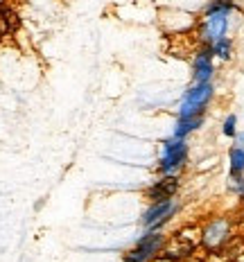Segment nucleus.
Here are the masks:
<instances>
[{
  "instance_id": "f257e3e1",
  "label": "nucleus",
  "mask_w": 244,
  "mask_h": 262,
  "mask_svg": "<svg viewBox=\"0 0 244 262\" xmlns=\"http://www.w3.org/2000/svg\"><path fill=\"white\" fill-rule=\"evenodd\" d=\"M190 158V145L186 138H165L161 143V156L156 163V172L161 177H181L183 170L188 167Z\"/></svg>"
},
{
  "instance_id": "f03ea898",
  "label": "nucleus",
  "mask_w": 244,
  "mask_h": 262,
  "mask_svg": "<svg viewBox=\"0 0 244 262\" xmlns=\"http://www.w3.org/2000/svg\"><path fill=\"white\" fill-rule=\"evenodd\" d=\"M215 97V84L213 81H204V84H194L183 91V97L179 102L176 118H192V116H206L210 102Z\"/></svg>"
},
{
  "instance_id": "7ed1b4c3",
  "label": "nucleus",
  "mask_w": 244,
  "mask_h": 262,
  "mask_svg": "<svg viewBox=\"0 0 244 262\" xmlns=\"http://www.w3.org/2000/svg\"><path fill=\"white\" fill-rule=\"evenodd\" d=\"M167 237L161 231H145L136 239V244L122 255V262H151L165 249Z\"/></svg>"
},
{
  "instance_id": "20e7f679",
  "label": "nucleus",
  "mask_w": 244,
  "mask_h": 262,
  "mask_svg": "<svg viewBox=\"0 0 244 262\" xmlns=\"http://www.w3.org/2000/svg\"><path fill=\"white\" fill-rule=\"evenodd\" d=\"M233 239V222L231 217H213L202 226V247L208 253L221 251Z\"/></svg>"
},
{
  "instance_id": "39448f33",
  "label": "nucleus",
  "mask_w": 244,
  "mask_h": 262,
  "mask_svg": "<svg viewBox=\"0 0 244 262\" xmlns=\"http://www.w3.org/2000/svg\"><path fill=\"white\" fill-rule=\"evenodd\" d=\"M181 210V204L174 199H165V201H154V204H149L145 212L140 215V226L145 228V231H163L165 228V224H170L174 220V215Z\"/></svg>"
},
{
  "instance_id": "423d86ee",
  "label": "nucleus",
  "mask_w": 244,
  "mask_h": 262,
  "mask_svg": "<svg viewBox=\"0 0 244 262\" xmlns=\"http://www.w3.org/2000/svg\"><path fill=\"white\" fill-rule=\"evenodd\" d=\"M233 14H210V16H202L197 20V41L202 46H213L215 41L229 36V30L233 25L231 20Z\"/></svg>"
},
{
  "instance_id": "0eeeda50",
  "label": "nucleus",
  "mask_w": 244,
  "mask_h": 262,
  "mask_svg": "<svg viewBox=\"0 0 244 262\" xmlns=\"http://www.w3.org/2000/svg\"><path fill=\"white\" fill-rule=\"evenodd\" d=\"M159 20H161L163 30L170 32V34H183V32H190L197 27V16L190 12H183V9H179V7L161 9Z\"/></svg>"
},
{
  "instance_id": "6e6552de",
  "label": "nucleus",
  "mask_w": 244,
  "mask_h": 262,
  "mask_svg": "<svg viewBox=\"0 0 244 262\" xmlns=\"http://www.w3.org/2000/svg\"><path fill=\"white\" fill-rule=\"evenodd\" d=\"M190 68H192V81H194V84L213 81L215 73H217V70H215L213 48H210V46H202V43H199V48H197V52H194Z\"/></svg>"
},
{
  "instance_id": "1a4fd4ad",
  "label": "nucleus",
  "mask_w": 244,
  "mask_h": 262,
  "mask_svg": "<svg viewBox=\"0 0 244 262\" xmlns=\"http://www.w3.org/2000/svg\"><path fill=\"white\" fill-rule=\"evenodd\" d=\"M181 190V177H161L159 181H154L145 190V199L149 204L154 201H165V199H174L176 192Z\"/></svg>"
},
{
  "instance_id": "9d476101",
  "label": "nucleus",
  "mask_w": 244,
  "mask_h": 262,
  "mask_svg": "<svg viewBox=\"0 0 244 262\" xmlns=\"http://www.w3.org/2000/svg\"><path fill=\"white\" fill-rule=\"evenodd\" d=\"M18 27H20V18H18V14H16V9L7 0H0V32H3V36L14 34Z\"/></svg>"
},
{
  "instance_id": "9b49d317",
  "label": "nucleus",
  "mask_w": 244,
  "mask_h": 262,
  "mask_svg": "<svg viewBox=\"0 0 244 262\" xmlns=\"http://www.w3.org/2000/svg\"><path fill=\"white\" fill-rule=\"evenodd\" d=\"M206 124V116H192V118H176L174 129H172V136L174 138H188L190 134L199 131Z\"/></svg>"
},
{
  "instance_id": "f8f14e48",
  "label": "nucleus",
  "mask_w": 244,
  "mask_h": 262,
  "mask_svg": "<svg viewBox=\"0 0 244 262\" xmlns=\"http://www.w3.org/2000/svg\"><path fill=\"white\" fill-rule=\"evenodd\" d=\"M210 48H213V57L219 59V61H231L233 54H235V41H233V36H224V39L215 41Z\"/></svg>"
},
{
  "instance_id": "ddd939ff",
  "label": "nucleus",
  "mask_w": 244,
  "mask_h": 262,
  "mask_svg": "<svg viewBox=\"0 0 244 262\" xmlns=\"http://www.w3.org/2000/svg\"><path fill=\"white\" fill-rule=\"evenodd\" d=\"M229 174H244V147L231 145L229 149Z\"/></svg>"
},
{
  "instance_id": "4468645a",
  "label": "nucleus",
  "mask_w": 244,
  "mask_h": 262,
  "mask_svg": "<svg viewBox=\"0 0 244 262\" xmlns=\"http://www.w3.org/2000/svg\"><path fill=\"white\" fill-rule=\"evenodd\" d=\"M226 188H229V192H233L237 199L244 201V174H229Z\"/></svg>"
},
{
  "instance_id": "2eb2a0df",
  "label": "nucleus",
  "mask_w": 244,
  "mask_h": 262,
  "mask_svg": "<svg viewBox=\"0 0 244 262\" xmlns=\"http://www.w3.org/2000/svg\"><path fill=\"white\" fill-rule=\"evenodd\" d=\"M221 134L231 140L235 138V134H237V116L235 113H229V116L224 118V122H221Z\"/></svg>"
},
{
  "instance_id": "dca6fc26",
  "label": "nucleus",
  "mask_w": 244,
  "mask_h": 262,
  "mask_svg": "<svg viewBox=\"0 0 244 262\" xmlns=\"http://www.w3.org/2000/svg\"><path fill=\"white\" fill-rule=\"evenodd\" d=\"M233 145H240V147H244V131H240V129H237L235 138H233Z\"/></svg>"
},
{
  "instance_id": "f3484780",
  "label": "nucleus",
  "mask_w": 244,
  "mask_h": 262,
  "mask_svg": "<svg viewBox=\"0 0 244 262\" xmlns=\"http://www.w3.org/2000/svg\"><path fill=\"white\" fill-rule=\"evenodd\" d=\"M0 39H3V32H0Z\"/></svg>"
}]
</instances>
